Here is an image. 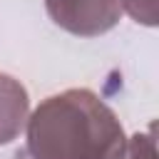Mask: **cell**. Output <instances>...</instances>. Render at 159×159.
<instances>
[{
  "mask_svg": "<svg viewBox=\"0 0 159 159\" xmlns=\"http://www.w3.org/2000/svg\"><path fill=\"white\" fill-rule=\"evenodd\" d=\"M47 10L57 25L80 35L104 32L119 15L117 0H47Z\"/></svg>",
  "mask_w": 159,
  "mask_h": 159,
  "instance_id": "7a4b0ae2",
  "label": "cell"
},
{
  "mask_svg": "<svg viewBox=\"0 0 159 159\" xmlns=\"http://www.w3.org/2000/svg\"><path fill=\"white\" fill-rule=\"evenodd\" d=\"M35 159H122V127L89 92L50 97L27 134Z\"/></svg>",
  "mask_w": 159,
  "mask_h": 159,
  "instance_id": "6da1fadb",
  "label": "cell"
}]
</instances>
